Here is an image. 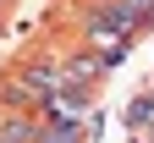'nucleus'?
I'll list each match as a JSON object with an SVG mask.
<instances>
[{
    "label": "nucleus",
    "mask_w": 154,
    "mask_h": 143,
    "mask_svg": "<svg viewBox=\"0 0 154 143\" xmlns=\"http://www.w3.org/2000/svg\"><path fill=\"white\" fill-rule=\"evenodd\" d=\"M127 127H132V132H149V127H154V94H138V99L127 105Z\"/></svg>",
    "instance_id": "nucleus-3"
},
{
    "label": "nucleus",
    "mask_w": 154,
    "mask_h": 143,
    "mask_svg": "<svg viewBox=\"0 0 154 143\" xmlns=\"http://www.w3.org/2000/svg\"><path fill=\"white\" fill-rule=\"evenodd\" d=\"M132 28H138V17H132L121 0H116V6H99V11L88 17V33H94V39H110V44H127Z\"/></svg>",
    "instance_id": "nucleus-1"
},
{
    "label": "nucleus",
    "mask_w": 154,
    "mask_h": 143,
    "mask_svg": "<svg viewBox=\"0 0 154 143\" xmlns=\"http://www.w3.org/2000/svg\"><path fill=\"white\" fill-rule=\"evenodd\" d=\"M121 6H127L132 17H149V11H154V0H121Z\"/></svg>",
    "instance_id": "nucleus-5"
},
{
    "label": "nucleus",
    "mask_w": 154,
    "mask_h": 143,
    "mask_svg": "<svg viewBox=\"0 0 154 143\" xmlns=\"http://www.w3.org/2000/svg\"><path fill=\"white\" fill-rule=\"evenodd\" d=\"M121 61H127V44H105L99 50V72H116Z\"/></svg>",
    "instance_id": "nucleus-4"
},
{
    "label": "nucleus",
    "mask_w": 154,
    "mask_h": 143,
    "mask_svg": "<svg viewBox=\"0 0 154 143\" xmlns=\"http://www.w3.org/2000/svg\"><path fill=\"white\" fill-rule=\"evenodd\" d=\"M44 138V127H38L33 116H11L6 127H0V143H38Z\"/></svg>",
    "instance_id": "nucleus-2"
}]
</instances>
